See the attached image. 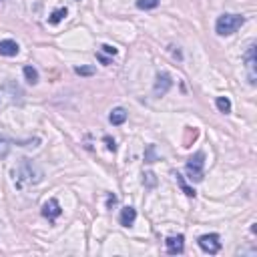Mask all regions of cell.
<instances>
[{"instance_id": "16", "label": "cell", "mask_w": 257, "mask_h": 257, "mask_svg": "<svg viewBox=\"0 0 257 257\" xmlns=\"http://www.w3.org/2000/svg\"><path fill=\"white\" fill-rule=\"evenodd\" d=\"M161 0H137V8H141V10H153V8H157L159 6Z\"/></svg>"}, {"instance_id": "9", "label": "cell", "mask_w": 257, "mask_h": 257, "mask_svg": "<svg viewBox=\"0 0 257 257\" xmlns=\"http://www.w3.org/2000/svg\"><path fill=\"white\" fill-rule=\"evenodd\" d=\"M19 50H20V46L16 40H0V55L2 57H16Z\"/></svg>"}, {"instance_id": "3", "label": "cell", "mask_w": 257, "mask_h": 257, "mask_svg": "<svg viewBox=\"0 0 257 257\" xmlns=\"http://www.w3.org/2000/svg\"><path fill=\"white\" fill-rule=\"evenodd\" d=\"M203 169H205V153L203 151H197L195 155L187 161V165H185V171H187V175H189V179L191 181H195V183H201L203 181Z\"/></svg>"}, {"instance_id": "11", "label": "cell", "mask_w": 257, "mask_h": 257, "mask_svg": "<svg viewBox=\"0 0 257 257\" xmlns=\"http://www.w3.org/2000/svg\"><path fill=\"white\" fill-rule=\"evenodd\" d=\"M109 121H111V125H123L127 121V111L123 107L113 109L111 115H109Z\"/></svg>"}, {"instance_id": "10", "label": "cell", "mask_w": 257, "mask_h": 257, "mask_svg": "<svg viewBox=\"0 0 257 257\" xmlns=\"http://www.w3.org/2000/svg\"><path fill=\"white\" fill-rule=\"evenodd\" d=\"M135 219H137L135 207H125V209L121 211V217H119V221H121L123 227H131V225L135 223Z\"/></svg>"}, {"instance_id": "1", "label": "cell", "mask_w": 257, "mask_h": 257, "mask_svg": "<svg viewBox=\"0 0 257 257\" xmlns=\"http://www.w3.org/2000/svg\"><path fill=\"white\" fill-rule=\"evenodd\" d=\"M243 24H245V16L241 14H221L215 22V30L219 37H229V34H233Z\"/></svg>"}, {"instance_id": "14", "label": "cell", "mask_w": 257, "mask_h": 257, "mask_svg": "<svg viewBox=\"0 0 257 257\" xmlns=\"http://www.w3.org/2000/svg\"><path fill=\"white\" fill-rule=\"evenodd\" d=\"M215 105H217V109L221 111V113H231V100L227 99V97H217V100H215Z\"/></svg>"}, {"instance_id": "5", "label": "cell", "mask_w": 257, "mask_h": 257, "mask_svg": "<svg viewBox=\"0 0 257 257\" xmlns=\"http://www.w3.org/2000/svg\"><path fill=\"white\" fill-rule=\"evenodd\" d=\"M165 247H167V253L171 255H179L183 253L185 249V237L183 235H171L165 239Z\"/></svg>"}, {"instance_id": "20", "label": "cell", "mask_w": 257, "mask_h": 257, "mask_svg": "<svg viewBox=\"0 0 257 257\" xmlns=\"http://www.w3.org/2000/svg\"><path fill=\"white\" fill-rule=\"evenodd\" d=\"M102 141L107 143V149H109V151H113V153L117 151V143H115V139H111L109 135H107V137H105V139H102Z\"/></svg>"}, {"instance_id": "7", "label": "cell", "mask_w": 257, "mask_h": 257, "mask_svg": "<svg viewBox=\"0 0 257 257\" xmlns=\"http://www.w3.org/2000/svg\"><path fill=\"white\" fill-rule=\"evenodd\" d=\"M62 209H60V205L57 199H48L44 205H42V215L48 219V221H55L57 217H60Z\"/></svg>"}, {"instance_id": "22", "label": "cell", "mask_w": 257, "mask_h": 257, "mask_svg": "<svg viewBox=\"0 0 257 257\" xmlns=\"http://www.w3.org/2000/svg\"><path fill=\"white\" fill-rule=\"evenodd\" d=\"M143 181H147V185H149V187H153V185H155V175H153V173H147Z\"/></svg>"}, {"instance_id": "15", "label": "cell", "mask_w": 257, "mask_h": 257, "mask_svg": "<svg viewBox=\"0 0 257 257\" xmlns=\"http://www.w3.org/2000/svg\"><path fill=\"white\" fill-rule=\"evenodd\" d=\"M175 179H177V183H179V187H181V189H183V193L187 195V197H195L197 193H195V189H193V187H189V185H187L185 183V179L179 175V173H175Z\"/></svg>"}, {"instance_id": "6", "label": "cell", "mask_w": 257, "mask_h": 257, "mask_svg": "<svg viewBox=\"0 0 257 257\" xmlns=\"http://www.w3.org/2000/svg\"><path fill=\"white\" fill-rule=\"evenodd\" d=\"M171 87H173V80H171V77L167 73H159L157 80H155V89H153V91H155L157 97H163V95L169 93Z\"/></svg>"}, {"instance_id": "24", "label": "cell", "mask_w": 257, "mask_h": 257, "mask_svg": "<svg viewBox=\"0 0 257 257\" xmlns=\"http://www.w3.org/2000/svg\"><path fill=\"white\" fill-rule=\"evenodd\" d=\"M115 203H117V197H115V195H109V201H107V205H109V207H113Z\"/></svg>"}, {"instance_id": "8", "label": "cell", "mask_w": 257, "mask_h": 257, "mask_svg": "<svg viewBox=\"0 0 257 257\" xmlns=\"http://www.w3.org/2000/svg\"><path fill=\"white\" fill-rule=\"evenodd\" d=\"M245 64H247V71H249V82L251 84H255V80H257V77H255V42H251L249 44V48H247V53H245Z\"/></svg>"}, {"instance_id": "12", "label": "cell", "mask_w": 257, "mask_h": 257, "mask_svg": "<svg viewBox=\"0 0 257 257\" xmlns=\"http://www.w3.org/2000/svg\"><path fill=\"white\" fill-rule=\"evenodd\" d=\"M22 73H24V77H26V80H28L30 84H37V82H39V71H37L34 66H24Z\"/></svg>"}, {"instance_id": "23", "label": "cell", "mask_w": 257, "mask_h": 257, "mask_svg": "<svg viewBox=\"0 0 257 257\" xmlns=\"http://www.w3.org/2000/svg\"><path fill=\"white\" fill-rule=\"evenodd\" d=\"M99 57V60L102 62V64H111V59H107V57H102V55H97Z\"/></svg>"}, {"instance_id": "17", "label": "cell", "mask_w": 257, "mask_h": 257, "mask_svg": "<svg viewBox=\"0 0 257 257\" xmlns=\"http://www.w3.org/2000/svg\"><path fill=\"white\" fill-rule=\"evenodd\" d=\"M75 73L80 75V77H93L95 75V68L93 66H77Z\"/></svg>"}, {"instance_id": "13", "label": "cell", "mask_w": 257, "mask_h": 257, "mask_svg": "<svg viewBox=\"0 0 257 257\" xmlns=\"http://www.w3.org/2000/svg\"><path fill=\"white\" fill-rule=\"evenodd\" d=\"M66 14H68V10H66L64 6H62V8H57L53 14L48 16V22H50V24H59V22L64 19V16H66Z\"/></svg>"}, {"instance_id": "2", "label": "cell", "mask_w": 257, "mask_h": 257, "mask_svg": "<svg viewBox=\"0 0 257 257\" xmlns=\"http://www.w3.org/2000/svg\"><path fill=\"white\" fill-rule=\"evenodd\" d=\"M14 177H16V181H24V183H39L40 179H42V171L34 165L30 159H22L20 161V165L14 169Z\"/></svg>"}, {"instance_id": "4", "label": "cell", "mask_w": 257, "mask_h": 257, "mask_svg": "<svg viewBox=\"0 0 257 257\" xmlns=\"http://www.w3.org/2000/svg\"><path fill=\"white\" fill-rule=\"evenodd\" d=\"M199 247L209 253V255H215L221 251V241H219V235L217 233H207V235H201L199 237Z\"/></svg>"}, {"instance_id": "19", "label": "cell", "mask_w": 257, "mask_h": 257, "mask_svg": "<svg viewBox=\"0 0 257 257\" xmlns=\"http://www.w3.org/2000/svg\"><path fill=\"white\" fill-rule=\"evenodd\" d=\"M8 151H10V143L6 139H2L0 137V157H6L8 155Z\"/></svg>"}, {"instance_id": "18", "label": "cell", "mask_w": 257, "mask_h": 257, "mask_svg": "<svg viewBox=\"0 0 257 257\" xmlns=\"http://www.w3.org/2000/svg\"><path fill=\"white\" fill-rule=\"evenodd\" d=\"M155 161H157L155 145H149V147H147V153H145V163H155Z\"/></svg>"}, {"instance_id": "21", "label": "cell", "mask_w": 257, "mask_h": 257, "mask_svg": "<svg viewBox=\"0 0 257 257\" xmlns=\"http://www.w3.org/2000/svg\"><path fill=\"white\" fill-rule=\"evenodd\" d=\"M102 53H107V55H117V48L115 46H111V44H102Z\"/></svg>"}]
</instances>
